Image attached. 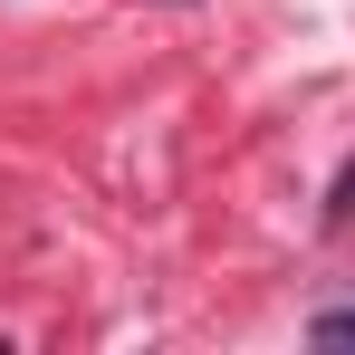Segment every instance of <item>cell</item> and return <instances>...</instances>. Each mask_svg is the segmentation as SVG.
Wrapping results in <instances>:
<instances>
[{
  "label": "cell",
  "mask_w": 355,
  "mask_h": 355,
  "mask_svg": "<svg viewBox=\"0 0 355 355\" xmlns=\"http://www.w3.org/2000/svg\"><path fill=\"white\" fill-rule=\"evenodd\" d=\"M317 346H355V307H327L317 317Z\"/></svg>",
  "instance_id": "1"
},
{
  "label": "cell",
  "mask_w": 355,
  "mask_h": 355,
  "mask_svg": "<svg viewBox=\"0 0 355 355\" xmlns=\"http://www.w3.org/2000/svg\"><path fill=\"white\" fill-rule=\"evenodd\" d=\"M327 221H355V154H346V173H336V192H327Z\"/></svg>",
  "instance_id": "2"
}]
</instances>
